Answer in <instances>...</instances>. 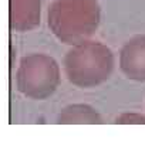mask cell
<instances>
[{"mask_svg": "<svg viewBox=\"0 0 145 153\" xmlns=\"http://www.w3.org/2000/svg\"><path fill=\"white\" fill-rule=\"evenodd\" d=\"M100 20L101 9L97 0H53L47 11L50 31L68 45L90 40Z\"/></svg>", "mask_w": 145, "mask_h": 153, "instance_id": "1", "label": "cell"}, {"mask_svg": "<svg viewBox=\"0 0 145 153\" xmlns=\"http://www.w3.org/2000/svg\"><path fill=\"white\" fill-rule=\"evenodd\" d=\"M63 65L67 79L74 87L88 89L110 79L115 58L105 44L87 40L68 50Z\"/></svg>", "mask_w": 145, "mask_h": 153, "instance_id": "2", "label": "cell"}, {"mask_svg": "<svg viewBox=\"0 0 145 153\" xmlns=\"http://www.w3.org/2000/svg\"><path fill=\"white\" fill-rule=\"evenodd\" d=\"M60 85V67L47 54L26 55L16 71L17 91L30 99L43 101L51 97Z\"/></svg>", "mask_w": 145, "mask_h": 153, "instance_id": "3", "label": "cell"}, {"mask_svg": "<svg viewBox=\"0 0 145 153\" xmlns=\"http://www.w3.org/2000/svg\"><path fill=\"white\" fill-rule=\"evenodd\" d=\"M120 68L128 79L145 82V34L129 38L120 51Z\"/></svg>", "mask_w": 145, "mask_h": 153, "instance_id": "4", "label": "cell"}, {"mask_svg": "<svg viewBox=\"0 0 145 153\" xmlns=\"http://www.w3.org/2000/svg\"><path fill=\"white\" fill-rule=\"evenodd\" d=\"M41 19V0H10V28L19 33L34 30Z\"/></svg>", "mask_w": 145, "mask_h": 153, "instance_id": "5", "label": "cell"}, {"mask_svg": "<svg viewBox=\"0 0 145 153\" xmlns=\"http://www.w3.org/2000/svg\"><path fill=\"white\" fill-rule=\"evenodd\" d=\"M57 123L61 125H94L102 123V118L98 111L87 104H74L68 105L57 116Z\"/></svg>", "mask_w": 145, "mask_h": 153, "instance_id": "6", "label": "cell"}, {"mask_svg": "<svg viewBox=\"0 0 145 153\" xmlns=\"http://www.w3.org/2000/svg\"><path fill=\"white\" fill-rule=\"evenodd\" d=\"M115 123L120 125H145V115L140 112H124L117 116Z\"/></svg>", "mask_w": 145, "mask_h": 153, "instance_id": "7", "label": "cell"}]
</instances>
